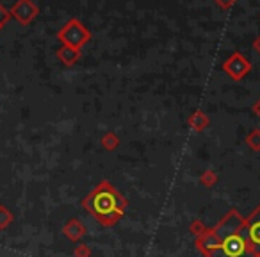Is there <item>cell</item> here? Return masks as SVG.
I'll return each mask as SVG.
<instances>
[{"instance_id":"1","label":"cell","mask_w":260,"mask_h":257,"mask_svg":"<svg viewBox=\"0 0 260 257\" xmlns=\"http://www.w3.org/2000/svg\"><path fill=\"white\" fill-rule=\"evenodd\" d=\"M86 209L93 214L96 220H100L104 225L112 223L121 216V196L111 188V184L104 182L100 184L86 200H84Z\"/></svg>"},{"instance_id":"2","label":"cell","mask_w":260,"mask_h":257,"mask_svg":"<svg viewBox=\"0 0 260 257\" xmlns=\"http://www.w3.org/2000/svg\"><path fill=\"white\" fill-rule=\"evenodd\" d=\"M209 257H255L244 232L237 231L234 234L221 239V243L214 250L207 253Z\"/></svg>"},{"instance_id":"3","label":"cell","mask_w":260,"mask_h":257,"mask_svg":"<svg viewBox=\"0 0 260 257\" xmlns=\"http://www.w3.org/2000/svg\"><path fill=\"white\" fill-rule=\"evenodd\" d=\"M57 40L61 41L62 45H68V47L80 50V48L91 40V33L80 20L72 18L59 29Z\"/></svg>"},{"instance_id":"4","label":"cell","mask_w":260,"mask_h":257,"mask_svg":"<svg viewBox=\"0 0 260 257\" xmlns=\"http://www.w3.org/2000/svg\"><path fill=\"white\" fill-rule=\"evenodd\" d=\"M223 70L226 72V75L232 77L234 80H241L249 73L251 63H249L241 52H234V54L223 63Z\"/></svg>"},{"instance_id":"5","label":"cell","mask_w":260,"mask_h":257,"mask_svg":"<svg viewBox=\"0 0 260 257\" xmlns=\"http://www.w3.org/2000/svg\"><path fill=\"white\" fill-rule=\"evenodd\" d=\"M242 232H244V236H246V239H248L255 257H260V207L253 211L249 220L246 221V225L242 227Z\"/></svg>"},{"instance_id":"6","label":"cell","mask_w":260,"mask_h":257,"mask_svg":"<svg viewBox=\"0 0 260 257\" xmlns=\"http://www.w3.org/2000/svg\"><path fill=\"white\" fill-rule=\"evenodd\" d=\"M9 13H11V18H15L18 23L29 25L40 15V8L34 4V0H18Z\"/></svg>"},{"instance_id":"7","label":"cell","mask_w":260,"mask_h":257,"mask_svg":"<svg viewBox=\"0 0 260 257\" xmlns=\"http://www.w3.org/2000/svg\"><path fill=\"white\" fill-rule=\"evenodd\" d=\"M57 58H59V61H61L62 65L73 66L80 59V50L68 47V45H62V47L57 50Z\"/></svg>"},{"instance_id":"8","label":"cell","mask_w":260,"mask_h":257,"mask_svg":"<svg viewBox=\"0 0 260 257\" xmlns=\"http://www.w3.org/2000/svg\"><path fill=\"white\" fill-rule=\"evenodd\" d=\"M189 125H191L196 132L203 131V129L209 125V116H207L205 112H202V111H196L194 115L189 118Z\"/></svg>"},{"instance_id":"9","label":"cell","mask_w":260,"mask_h":257,"mask_svg":"<svg viewBox=\"0 0 260 257\" xmlns=\"http://www.w3.org/2000/svg\"><path fill=\"white\" fill-rule=\"evenodd\" d=\"M13 221V214L11 211L6 206H0V231H4L6 227H9Z\"/></svg>"},{"instance_id":"10","label":"cell","mask_w":260,"mask_h":257,"mask_svg":"<svg viewBox=\"0 0 260 257\" xmlns=\"http://www.w3.org/2000/svg\"><path fill=\"white\" fill-rule=\"evenodd\" d=\"M246 141H248V145L251 149L260 150V131H251L248 134V138H246Z\"/></svg>"},{"instance_id":"11","label":"cell","mask_w":260,"mask_h":257,"mask_svg":"<svg viewBox=\"0 0 260 257\" xmlns=\"http://www.w3.org/2000/svg\"><path fill=\"white\" fill-rule=\"evenodd\" d=\"M118 138H116L114 134H105L104 138H102V145L105 147V149H109V150H112V149H116L118 147Z\"/></svg>"},{"instance_id":"12","label":"cell","mask_w":260,"mask_h":257,"mask_svg":"<svg viewBox=\"0 0 260 257\" xmlns=\"http://www.w3.org/2000/svg\"><path fill=\"white\" fill-rule=\"evenodd\" d=\"M9 18H11V13L8 11V9L4 8V6L0 4V29L6 25V23L9 22Z\"/></svg>"},{"instance_id":"13","label":"cell","mask_w":260,"mask_h":257,"mask_svg":"<svg viewBox=\"0 0 260 257\" xmlns=\"http://www.w3.org/2000/svg\"><path fill=\"white\" fill-rule=\"evenodd\" d=\"M214 2H216V4L219 6L221 9H224V11H228V9H230L232 6H234L235 2H237V0H214Z\"/></svg>"},{"instance_id":"14","label":"cell","mask_w":260,"mask_h":257,"mask_svg":"<svg viewBox=\"0 0 260 257\" xmlns=\"http://www.w3.org/2000/svg\"><path fill=\"white\" fill-rule=\"evenodd\" d=\"M253 48H255L256 54H260V36L255 38V41H253Z\"/></svg>"},{"instance_id":"15","label":"cell","mask_w":260,"mask_h":257,"mask_svg":"<svg viewBox=\"0 0 260 257\" xmlns=\"http://www.w3.org/2000/svg\"><path fill=\"white\" fill-rule=\"evenodd\" d=\"M253 112H255V115H256V116H258V118H260V98H258V100L255 102V105H253Z\"/></svg>"},{"instance_id":"16","label":"cell","mask_w":260,"mask_h":257,"mask_svg":"<svg viewBox=\"0 0 260 257\" xmlns=\"http://www.w3.org/2000/svg\"><path fill=\"white\" fill-rule=\"evenodd\" d=\"M258 16H260V15H258Z\"/></svg>"}]
</instances>
